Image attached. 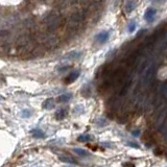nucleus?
Listing matches in <instances>:
<instances>
[{"mask_svg":"<svg viewBox=\"0 0 167 167\" xmlns=\"http://www.w3.org/2000/svg\"><path fill=\"white\" fill-rule=\"evenodd\" d=\"M82 22V15L80 14H73L70 17L69 21H68V27L69 28H76L80 23Z\"/></svg>","mask_w":167,"mask_h":167,"instance_id":"nucleus-1","label":"nucleus"},{"mask_svg":"<svg viewBox=\"0 0 167 167\" xmlns=\"http://www.w3.org/2000/svg\"><path fill=\"white\" fill-rule=\"evenodd\" d=\"M59 43H60L59 38H56L54 36H48L46 41L44 42V45L48 48H53V47H56L59 45Z\"/></svg>","mask_w":167,"mask_h":167,"instance_id":"nucleus-2","label":"nucleus"},{"mask_svg":"<svg viewBox=\"0 0 167 167\" xmlns=\"http://www.w3.org/2000/svg\"><path fill=\"white\" fill-rule=\"evenodd\" d=\"M109 36H110V34L108 32H102L100 34L97 35V37H96V41H97L99 44H105V42L109 40Z\"/></svg>","mask_w":167,"mask_h":167,"instance_id":"nucleus-3","label":"nucleus"},{"mask_svg":"<svg viewBox=\"0 0 167 167\" xmlns=\"http://www.w3.org/2000/svg\"><path fill=\"white\" fill-rule=\"evenodd\" d=\"M156 10L155 8H148V10L145 12V15H144V19H145L146 21L148 22H151L153 20V18H155V15H156Z\"/></svg>","mask_w":167,"mask_h":167,"instance_id":"nucleus-4","label":"nucleus"},{"mask_svg":"<svg viewBox=\"0 0 167 167\" xmlns=\"http://www.w3.org/2000/svg\"><path fill=\"white\" fill-rule=\"evenodd\" d=\"M30 41V38L28 35H22L18 38V40H17V45L20 47V46H23L25 45V44H27L28 42Z\"/></svg>","mask_w":167,"mask_h":167,"instance_id":"nucleus-5","label":"nucleus"},{"mask_svg":"<svg viewBox=\"0 0 167 167\" xmlns=\"http://www.w3.org/2000/svg\"><path fill=\"white\" fill-rule=\"evenodd\" d=\"M80 56H82V52H80V51H71L68 54H66V59H68V60H70V61H76V60H78Z\"/></svg>","mask_w":167,"mask_h":167,"instance_id":"nucleus-6","label":"nucleus"},{"mask_svg":"<svg viewBox=\"0 0 167 167\" xmlns=\"http://www.w3.org/2000/svg\"><path fill=\"white\" fill-rule=\"evenodd\" d=\"M42 107L45 110H51L56 107V104H54V100L52 99V98H48V99H46L45 102H43Z\"/></svg>","mask_w":167,"mask_h":167,"instance_id":"nucleus-7","label":"nucleus"},{"mask_svg":"<svg viewBox=\"0 0 167 167\" xmlns=\"http://www.w3.org/2000/svg\"><path fill=\"white\" fill-rule=\"evenodd\" d=\"M68 115V110L67 109H60L59 111H56V118L58 120H63L64 118H66V116Z\"/></svg>","mask_w":167,"mask_h":167,"instance_id":"nucleus-8","label":"nucleus"},{"mask_svg":"<svg viewBox=\"0 0 167 167\" xmlns=\"http://www.w3.org/2000/svg\"><path fill=\"white\" fill-rule=\"evenodd\" d=\"M74 153H75L77 156L83 157V158L91 157V153L88 151V150H86V149H83V148H74Z\"/></svg>","mask_w":167,"mask_h":167,"instance_id":"nucleus-9","label":"nucleus"},{"mask_svg":"<svg viewBox=\"0 0 167 167\" xmlns=\"http://www.w3.org/2000/svg\"><path fill=\"white\" fill-rule=\"evenodd\" d=\"M32 52L35 56H42L44 53H45V50H44L43 47L39 46V47H35L34 49L32 50Z\"/></svg>","mask_w":167,"mask_h":167,"instance_id":"nucleus-10","label":"nucleus"},{"mask_svg":"<svg viewBox=\"0 0 167 167\" xmlns=\"http://www.w3.org/2000/svg\"><path fill=\"white\" fill-rule=\"evenodd\" d=\"M94 138L92 137L91 135H80V137L77 138V140L80 142H84V143H87V142H91L93 141Z\"/></svg>","mask_w":167,"mask_h":167,"instance_id":"nucleus-11","label":"nucleus"},{"mask_svg":"<svg viewBox=\"0 0 167 167\" xmlns=\"http://www.w3.org/2000/svg\"><path fill=\"white\" fill-rule=\"evenodd\" d=\"M80 76V71H75V72H72V73L69 74L67 78H66V83H72L76 80V78Z\"/></svg>","mask_w":167,"mask_h":167,"instance_id":"nucleus-12","label":"nucleus"},{"mask_svg":"<svg viewBox=\"0 0 167 167\" xmlns=\"http://www.w3.org/2000/svg\"><path fill=\"white\" fill-rule=\"evenodd\" d=\"M71 97H72V94H70V93L62 94V95L59 96L58 100H59V102H68L70 99H71Z\"/></svg>","mask_w":167,"mask_h":167,"instance_id":"nucleus-13","label":"nucleus"},{"mask_svg":"<svg viewBox=\"0 0 167 167\" xmlns=\"http://www.w3.org/2000/svg\"><path fill=\"white\" fill-rule=\"evenodd\" d=\"M32 136H34L35 138H38V139H42V138L45 137V134H44V132H42L41 129H32Z\"/></svg>","mask_w":167,"mask_h":167,"instance_id":"nucleus-14","label":"nucleus"},{"mask_svg":"<svg viewBox=\"0 0 167 167\" xmlns=\"http://www.w3.org/2000/svg\"><path fill=\"white\" fill-rule=\"evenodd\" d=\"M60 160L63 162H66V163H70V164H75L76 161L74 159H72V158L70 157H67V156H60Z\"/></svg>","mask_w":167,"mask_h":167,"instance_id":"nucleus-15","label":"nucleus"},{"mask_svg":"<svg viewBox=\"0 0 167 167\" xmlns=\"http://www.w3.org/2000/svg\"><path fill=\"white\" fill-rule=\"evenodd\" d=\"M135 8H136L135 2H134V1H129L126 3V5H125V11H126L127 13H131Z\"/></svg>","mask_w":167,"mask_h":167,"instance_id":"nucleus-16","label":"nucleus"},{"mask_svg":"<svg viewBox=\"0 0 167 167\" xmlns=\"http://www.w3.org/2000/svg\"><path fill=\"white\" fill-rule=\"evenodd\" d=\"M30 115H32V113H30L28 110H24V111L22 112V116H23V117H29Z\"/></svg>","mask_w":167,"mask_h":167,"instance_id":"nucleus-17","label":"nucleus"},{"mask_svg":"<svg viewBox=\"0 0 167 167\" xmlns=\"http://www.w3.org/2000/svg\"><path fill=\"white\" fill-rule=\"evenodd\" d=\"M135 28H136V23L135 22H132L131 24H129V32H134V30H135Z\"/></svg>","mask_w":167,"mask_h":167,"instance_id":"nucleus-18","label":"nucleus"},{"mask_svg":"<svg viewBox=\"0 0 167 167\" xmlns=\"http://www.w3.org/2000/svg\"><path fill=\"white\" fill-rule=\"evenodd\" d=\"M123 166H124V167H135V165H134V164H132V163H126V164H123Z\"/></svg>","mask_w":167,"mask_h":167,"instance_id":"nucleus-19","label":"nucleus"},{"mask_svg":"<svg viewBox=\"0 0 167 167\" xmlns=\"http://www.w3.org/2000/svg\"><path fill=\"white\" fill-rule=\"evenodd\" d=\"M134 136H139V131L134 132Z\"/></svg>","mask_w":167,"mask_h":167,"instance_id":"nucleus-20","label":"nucleus"},{"mask_svg":"<svg viewBox=\"0 0 167 167\" xmlns=\"http://www.w3.org/2000/svg\"><path fill=\"white\" fill-rule=\"evenodd\" d=\"M65 167H74V166H65Z\"/></svg>","mask_w":167,"mask_h":167,"instance_id":"nucleus-21","label":"nucleus"}]
</instances>
